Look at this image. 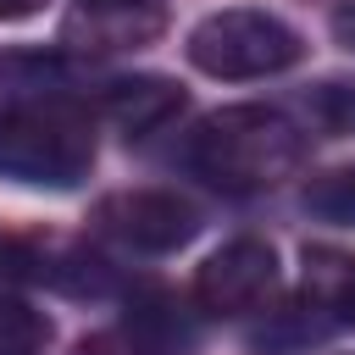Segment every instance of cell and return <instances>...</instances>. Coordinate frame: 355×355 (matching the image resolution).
Here are the masks:
<instances>
[{"label":"cell","instance_id":"6da1fadb","mask_svg":"<svg viewBox=\"0 0 355 355\" xmlns=\"http://www.w3.org/2000/svg\"><path fill=\"white\" fill-rule=\"evenodd\" d=\"M305 128L277 105H222L189 133V172L222 194H261L277 189L305 166Z\"/></svg>","mask_w":355,"mask_h":355},{"label":"cell","instance_id":"7a4b0ae2","mask_svg":"<svg viewBox=\"0 0 355 355\" xmlns=\"http://www.w3.org/2000/svg\"><path fill=\"white\" fill-rule=\"evenodd\" d=\"M94 172V122L67 94L0 105V178L22 189H78Z\"/></svg>","mask_w":355,"mask_h":355},{"label":"cell","instance_id":"3957f363","mask_svg":"<svg viewBox=\"0 0 355 355\" xmlns=\"http://www.w3.org/2000/svg\"><path fill=\"white\" fill-rule=\"evenodd\" d=\"M189 67L222 83H250V78H277L305 61L300 28H288L277 11L261 6H227L211 11L189 28Z\"/></svg>","mask_w":355,"mask_h":355},{"label":"cell","instance_id":"277c9868","mask_svg":"<svg viewBox=\"0 0 355 355\" xmlns=\"http://www.w3.org/2000/svg\"><path fill=\"white\" fill-rule=\"evenodd\" d=\"M89 222L133 255H172L200 233V211L178 189H116L94 205Z\"/></svg>","mask_w":355,"mask_h":355},{"label":"cell","instance_id":"5b68a950","mask_svg":"<svg viewBox=\"0 0 355 355\" xmlns=\"http://www.w3.org/2000/svg\"><path fill=\"white\" fill-rule=\"evenodd\" d=\"M200 327L166 288H133L116 327H100L72 344V355H194Z\"/></svg>","mask_w":355,"mask_h":355},{"label":"cell","instance_id":"8992f818","mask_svg":"<svg viewBox=\"0 0 355 355\" xmlns=\"http://www.w3.org/2000/svg\"><path fill=\"white\" fill-rule=\"evenodd\" d=\"M277 294V255L266 239H227L194 272V305L205 316H250Z\"/></svg>","mask_w":355,"mask_h":355},{"label":"cell","instance_id":"52a82bcc","mask_svg":"<svg viewBox=\"0 0 355 355\" xmlns=\"http://www.w3.org/2000/svg\"><path fill=\"white\" fill-rule=\"evenodd\" d=\"M166 33L161 0H72L61 17V44L78 55H128Z\"/></svg>","mask_w":355,"mask_h":355},{"label":"cell","instance_id":"ba28073f","mask_svg":"<svg viewBox=\"0 0 355 355\" xmlns=\"http://www.w3.org/2000/svg\"><path fill=\"white\" fill-rule=\"evenodd\" d=\"M189 105V94L172 83V78H161V72H133V78H111L105 89H100V111L128 133V139H144V133H155V128H166L178 111Z\"/></svg>","mask_w":355,"mask_h":355},{"label":"cell","instance_id":"9c48e42d","mask_svg":"<svg viewBox=\"0 0 355 355\" xmlns=\"http://www.w3.org/2000/svg\"><path fill=\"white\" fill-rule=\"evenodd\" d=\"M305 305L322 311V322L355 327V250H305Z\"/></svg>","mask_w":355,"mask_h":355},{"label":"cell","instance_id":"30bf717a","mask_svg":"<svg viewBox=\"0 0 355 355\" xmlns=\"http://www.w3.org/2000/svg\"><path fill=\"white\" fill-rule=\"evenodd\" d=\"M50 316L17 294H0V355H44L50 344Z\"/></svg>","mask_w":355,"mask_h":355},{"label":"cell","instance_id":"8fae6325","mask_svg":"<svg viewBox=\"0 0 355 355\" xmlns=\"http://www.w3.org/2000/svg\"><path fill=\"white\" fill-rule=\"evenodd\" d=\"M305 111H311V128H322L327 139L355 133V83H338V78L316 83L305 94Z\"/></svg>","mask_w":355,"mask_h":355},{"label":"cell","instance_id":"7c38bea8","mask_svg":"<svg viewBox=\"0 0 355 355\" xmlns=\"http://www.w3.org/2000/svg\"><path fill=\"white\" fill-rule=\"evenodd\" d=\"M305 211L355 227V166H333V172L311 178V183H305Z\"/></svg>","mask_w":355,"mask_h":355},{"label":"cell","instance_id":"4fadbf2b","mask_svg":"<svg viewBox=\"0 0 355 355\" xmlns=\"http://www.w3.org/2000/svg\"><path fill=\"white\" fill-rule=\"evenodd\" d=\"M327 28H333V39H338L344 50H355V0H349V6H338Z\"/></svg>","mask_w":355,"mask_h":355},{"label":"cell","instance_id":"5bb4252c","mask_svg":"<svg viewBox=\"0 0 355 355\" xmlns=\"http://www.w3.org/2000/svg\"><path fill=\"white\" fill-rule=\"evenodd\" d=\"M33 11H44V0H0V22H22Z\"/></svg>","mask_w":355,"mask_h":355}]
</instances>
